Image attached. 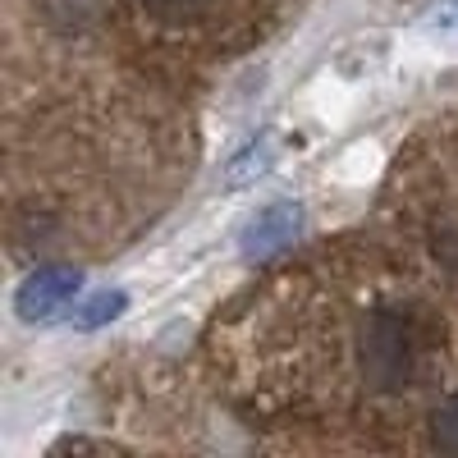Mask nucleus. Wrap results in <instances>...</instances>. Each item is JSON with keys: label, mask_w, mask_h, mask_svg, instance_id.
I'll use <instances>...</instances> for the list:
<instances>
[{"label": "nucleus", "mask_w": 458, "mask_h": 458, "mask_svg": "<svg viewBox=\"0 0 458 458\" xmlns=\"http://www.w3.org/2000/svg\"><path fill=\"white\" fill-rule=\"evenodd\" d=\"M431 321L417 308H376L358 330L362 380L380 394L412 390L431 358Z\"/></svg>", "instance_id": "nucleus-1"}, {"label": "nucleus", "mask_w": 458, "mask_h": 458, "mask_svg": "<svg viewBox=\"0 0 458 458\" xmlns=\"http://www.w3.org/2000/svg\"><path fill=\"white\" fill-rule=\"evenodd\" d=\"M79 289H83V276L73 271V266H42V271H32V276L19 284L14 312H19L23 321H51V317H60V312L69 308Z\"/></svg>", "instance_id": "nucleus-2"}, {"label": "nucleus", "mask_w": 458, "mask_h": 458, "mask_svg": "<svg viewBox=\"0 0 458 458\" xmlns=\"http://www.w3.org/2000/svg\"><path fill=\"white\" fill-rule=\"evenodd\" d=\"M298 234H302V207L298 202H271V207H261L243 225L239 248H243L248 261H266V257H276L280 248H289Z\"/></svg>", "instance_id": "nucleus-3"}, {"label": "nucleus", "mask_w": 458, "mask_h": 458, "mask_svg": "<svg viewBox=\"0 0 458 458\" xmlns=\"http://www.w3.org/2000/svg\"><path fill=\"white\" fill-rule=\"evenodd\" d=\"M142 14L161 28H198L220 14L225 0H138Z\"/></svg>", "instance_id": "nucleus-4"}, {"label": "nucleus", "mask_w": 458, "mask_h": 458, "mask_svg": "<svg viewBox=\"0 0 458 458\" xmlns=\"http://www.w3.org/2000/svg\"><path fill=\"white\" fill-rule=\"evenodd\" d=\"M124 308H129V298H124L120 289H101V293L83 298L79 308L69 312V326H73V330H101V326H110L114 317H120Z\"/></svg>", "instance_id": "nucleus-5"}, {"label": "nucleus", "mask_w": 458, "mask_h": 458, "mask_svg": "<svg viewBox=\"0 0 458 458\" xmlns=\"http://www.w3.org/2000/svg\"><path fill=\"white\" fill-rule=\"evenodd\" d=\"M431 445L445 449V454H458V394H449L431 412Z\"/></svg>", "instance_id": "nucleus-6"}, {"label": "nucleus", "mask_w": 458, "mask_h": 458, "mask_svg": "<svg viewBox=\"0 0 458 458\" xmlns=\"http://www.w3.org/2000/svg\"><path fill=\"white\" fill-rule=\"evenodd\" d=\"M266 157H271V151H266V142H261V147H248L243 157L234 161V170H229V183H248L252 174H261V170H266Z\"/></svg>", "instance_id": "nucleus-7"}, {"label": "nucleus", "mask_w": 458, "mask_h": 458, "mask_svg": "<svg viewBox=\"0 0 458 458\" xmlns=\"http://www.w3.org/2000/svg\"><path fill=\"white\" fill-rule=\"evenodd\" d=\"M427 23H431V32H440V37H449V42H458V0H440Z\"/></svg>", "instance_id": "nucleus-8"}]
</instances>
